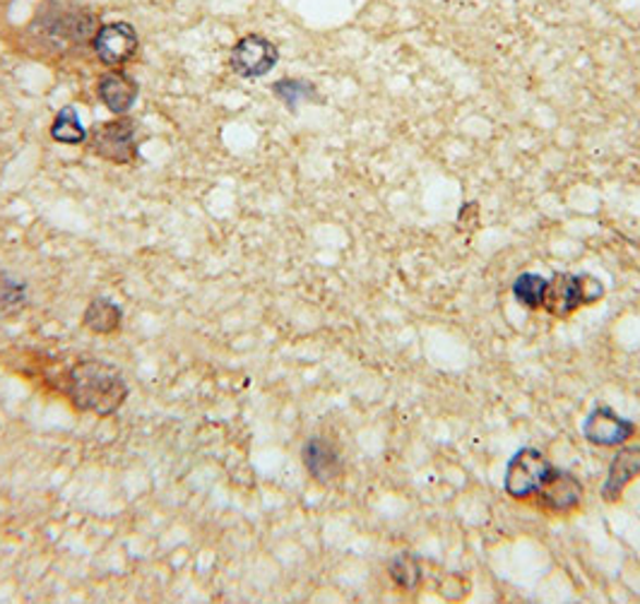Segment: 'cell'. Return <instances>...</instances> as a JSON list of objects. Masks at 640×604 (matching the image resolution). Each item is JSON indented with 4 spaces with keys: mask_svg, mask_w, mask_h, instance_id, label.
<instances>
[{
    "mask_svg": "<svg viewBox=\"0 0 640 604\" xmlns=\"http://www.w3.org/2000/svg\"><path fill=\"white\" fill-rule=\"evenodd\" d=\"M70 398L80 410L109 416L125 402L128 383L116 366L99 359H83L70 369Z\"/></svg>",
    "mask_w": 640,
    "mask_h": 604,
    "instance_id": "1",
    "label": "cell"
},
{
    "mask_svg": "<svg viewBox=\"0 0 640 604\" xmlns=\"http://www.w3.org/2000/svg\"><path fill=\"white\" fill-rule=\"evenodd\" d=\"M552 472V462L546 460L540 450L522 448L508 462L504 486L508 496L518 498V502H528V498H532L542 490Z\"/></svg>",
    "mask_w": 640,
    "mask_h": 604,
    "instance_id": "2",
    "label": "cell"
},
{
    "mask_svg": "<svg viewBox=\"0 0 640 604\" xmlns=\"http://www.w3.org/2000/svg\"><path fill=\"white\" fill-rule=\"evenodd\" d=\"M585 492L580 482L573 478V474L554 470L550 474V480L544 482L542 490L532 496L534 506L544 510L546 516H556V518H566L573 516L576 510L583 506Z\"/></svg>",
    "mask_w": 640,
    "mask_h": 604,
    "instance_id": "3",
    "label": "cell"
},
{
    "mask_svg": "<svg viewBox=\"0 0 640 604\" xmlns=\"http://www.w3.org/2000/svg\"><path fill=\"white\" fill-rule=\"evenodd\" d=\"M89 137V149L101 159L116 161V165H128L137 155L135 143V125L128 119L99 123Z\"/></svg>",
    "mask_w": 640,
    "mask_h": 604,
    "instance_id": "4",
    "label": "cell"
},
{
    "mask_svg": "<svg viewBox=\"0 0 640 604\" xmlns=\"http://www.w3.org/2000/svg\"><path fill=\"white\" fill-rule=\"evenodd\" d=\"M277 61H279L277 46L270 39L261 37V34H249V37L239 39L229 56L231 71L246 80L267 75L277 65Z\"/></svg>",
    "mask_w": 640,
    "mask_h": 604,
    "instance_id": "5",
    "label": "cell"
},
{
    "mask_svg": "<svg viewBox=\"0 0 640 604\" xmlns=\"http://www.w3.org/2000/svg\"><path fill=\"white\" fill-rule=\"evenodd\" d=\"M588 282H590V277L556 275L554 280L550 282V289H546L544 311H550L552 316H556V318H566L583 304L595 301L597 294H588V289H585Z\"/></svg>",
    "mask_w": 640,
    "mask_h": 604,
    "instance_id": "6",
    "label": "cell"
},
{
    "mask_svg": "<svg viewBox=\"0 0 640 604\" xmlns=\"http://www.w3.org/2000/svg\"><path fill=\"white\" fill-rule=\"evenodd\" d=\"M41 27L49 32L51 37L75 41V44H87V41H95L99 32V22L95 15L85 13V10L51 8L49 13L41 17Z\"/></svg>",
    "mask_w": 640,
    "mask_h": 604,
    "instance_id": "7",
    "label": "cell"
},
{
    "mask_svg": "<svg viewBox=\"0 0 640 604\" xmlns=\"http://www.w3.org/2000/svg\"><path fill=\"white\" fill-rule=\"evenodd\" d=\"M583 436L592 446H624L636 436V424L624 420L612 408L600 404L588 414Z\"/></svg>",
    "mask_w": 640,
    "mask_h": 604,
    "instance_id": "8",
    "label": "cell"
},
{
    "mask_svg": "<svg viewBox=\"0 0 640 604\" xmlns=\"http://www.w3.org/2000/svg\"><path fill=\"white\" fill-rule=\"evenodd\" d=\"M95 51L107 65H123L133 61L137 51V32L128 22H111L99 27L95 37Z\"/></svg>",
    "mask_w": 640,
    "mask_h": 604,
    "instance_id": "9",
    "label": "cell"
},
{
    "mask_svg": "<svg viewBox=\"0 0 640 604\" xmlns=\"http://www.w3.org/2000/svg\"><path fill=\"white\" fill-rule=\"evenodd\" d=\"M304 464L318 484H330L342 474V458L328 438H311L304 446Z\"/></svg>",
    "mask_w": 640,
    "mask_h": 604,
    "instance_id": "10",
    "label": "cell"
},
{
    "mask_svg": "<svg viewBox=\"0 0 640 604\" xmlns=\"http://www.w3.org/2000/svg\"><path fill=\"white\" fill-rule=\"evenodd\" d=\"M638 474H640V448L638 446L621 448L612 460L607 482H604L602 486V496L607 498L609 504H616L624 496L626 486L631 484Z\"/></svg>",
    "mask_w": 640,
    "mask_h": 604,
    "instance_id": "11",
    "label": "cell"
},
{
    "mask_svg": "<svg viewBox=\"0 0 640 604\" xmlns=\"http://www.w3.org/2000/svg\"><path fill=\"white\" fill-rule=\"evenodd\" d=\"M97 92H99V99L104 101V107L116 116H123L133 109V104L137 99V83L131 75L113 71V73L101 75Z\"/></svg>",
    "mask_w": 640,
    "mask_h": 604,
    "instance_id": "12",
    "label": "cell"
},
{
    "mask_svg": "<svg viewBox=\"0 0 640 604\" xmlns=\"http://www.w3.org/2000/svg\"><path fill=\"white\" fill-rule=\"evenodd\" d=\"M121 321H123V311L119 304H113L111 299H95L83 316L85 328L99 335L113 333L121 325Z\"/></svg>",
    "mask_w": 640,
    "mask_h": 604,
    "instance_id": "13",
    "label": "cell"
},
{
    "mask_svg": "<svg viewBox=\"0 0 640 604\" xmlns=\"http://www.w3.org/2000/svg\"><path fill=\"white\" fill-rule=\"evenodd\" d=\"M51 137L56 143H63V145H80L87 141V131L83 121H80L75 107H63L56 113V121L51 125Z\"/></svg>",
    "mask_w": 640,
    "mask_h": 604,
    "instance_id": "14",
    "label": "cell"
},
{
    "mask_svg": "<svg viewBox=\"0 0 640 604\" xmlns=\"http://www.w3.org/2000/svg\"><path fill=\"white\" fill-rule=\"evenodd\" d=\"M546 289H550V280H544V277L534 273H526L514 282V297L518 299V304L528 306L532 311H540L544 309Z\"/></svg>",
    "mask_w": 640,
    "mask_h": 604,
    "instance_id": "15",
    "label": "cell"
},
{
    "mask_svg": "<svg viewBox=\"0 0 640 604\" xmlns=\"http://www.w3.org/2000/svg\"><path fill=\"white\" fill-rule=\"evenodd\" d=\"M388 573L393 578V583L402 592H414L419 583H422V566H419L412 554L395 556L388 566Z\"/></svg>",
    "mask_w": 640,
    "mask_h": 604,
    "instance_id": "16",
    "label": "cell"
},
{
    "mask_svg": "<svg viewBox=\"0 0 640 604\" xmlns=\"http://www.w3.org/2000/svg\"><path fill=\"white\" fill-rule=\"evenodd\" d=\"M27 287L8 273H0V318H10L25 309Z\"/></svg>",
    "mask_w": 640,
    "mask_h": 604,
    "instance_id": "17",
    "label": "cell"
},
{
    "mask_svg": "<svg viewBox=\"0 0 640 604\" xmlns=\"http://www.w3.org/2000/svg\"><path fill=\"white\" fill-rule=\"evenodd\" d=\"M275 97L279 101H285L289 109H297L301 101H318V92L306 80H297V77H287L279 80V83L273 85Z\"/></svg>",
    "mask_w": 640,
    "mask_h": 604,
    "instance_id": "18",
    "label": "cell"
}]
</instances>
